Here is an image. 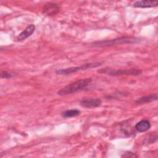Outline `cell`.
Instances as JSON below:
<instances>
[{
  "instance_id": "6da1fadb",
  "label": "cell",
  "mask_w": 158,
  "mask_h": 158,
  "mask_svg": "<svg viewBox=\"0 0 158 158\" xmlns=\"http://www.w3.org/2000/svg\"><path fill=\"white\" fill-rule=\"evenodd\" d=\"M140 40L138 38L133 36H122L117 38L107 40H101L93 42L89 44L91 47H107L111 46L115 44H131V43H137L139 42Z\"/></svg>"
},
{
  "instance_id": "8992f818",
  "label": "cell",
  "mask_w": 158,
  "mask_h": 158,
  "mask_svg": "<svg viewBox=\"0 0 158 158\" xmlns=\"http://www.w3.org/2000/svg\"><path fill=\"white\" fill-rule=\"evenodd\" d=\"M35 30V26L33 24H31L28 25L23 31H22L17 36V41H22L23 40H25L30 36H31Z\"/></svg>"
},
{
  "instance_id": "8fae6325",
  "label": "cell",
  "mask_w": 158,
  "mask_h": 158,
  "mask_svg": "<svg viewBox=\"0 0 158 158\" xmlns=\"http://www.w3.org/2000/svg\"><path fill=\"white\" fill-rule=\"evenodd\" d=\"M80 114V111L78 109L67 110L62 113V117L64 118L76 117Z\"/></svg>"
},
{
  "instance_id": "3957f363",
  "label": "cell",
  "mask_w": 158,
  "mask_h": 158,
  "mask_svg": "<svg viewBox=\"0 0 158 158\" xmlns=\"http://www.w3.org/2000/svg\"><path fill=\"white\" fill-rule=\"evenodd\" d=\"M100 73H104L110 76H120V75H139L142 71L139 69H130L124 70H115L113 69H102L98 71Z\"/></svg>"
},
{
  "instance_id": "7c38bea8",
  "label": "cell",
  "mask_w": 158,
  "mask_h": 158,
  "mask_svg": "<svg viewBox=\"0 0 158 158\" xmlns=\"http://www.w3.org/2000/svg\"><path fill=\"white\" fill-rule=\"evenodd\" d=\"M157 134H152V135L148 136L147 138L144 139V140L143 141V143L146 144H152L157 140Z\"/></svg>"
},
{
  "instance_id": "7a4b0ae2",
  "label": "cell",
  "mask_w": 158,
  "mask_h": 158,
  "mask_svg": "<svg viewBox=\"0 0 158 158\" xmlns=\"http://www.w3.org/2000/svg\"><path fill=\"white\" fill-rule=\"evenodd\" d=\"M91 78H86L78 80L68 85L57 91L59 95H65L72 94L86 88L91 82Z\"/></svg>"
},
{
  "instance_id": "52a82bcc",
  "label": "cell",
  "mask_w": 158,
  "mask_h": 158,
  "mask_svg": "<svg viewBox=\"0 0 158 158\" xmlns=\"http://www.w3.org/2000/svg\"><path fill=\"white\" fill-rule=\"evenodd\" d=\"M158 4L157 1H138L135 2L133 4L135 7H140V8H146V7H156Z\"/></svg>"
},
{
  "instance_id": "9c48e42d",
  "label": "cell",
  "mask_w": 158,
  "mask_h": 158,
  "mask_svg": "<svg viewBox=\"0 0 158 158\" xmlns=\"http://www.w3.org/2000/svg\"><path fill=\"white\" fill-rule=\"evenodd\" d=\"M157 99V94L156 93H154V94H151L149 95L139 98L135 101V102L137 104H143V103L150 102L156 101Z\"/></svg>"
},
{
  "instance_id": "5bb4252c",
  "label": "cell",
  "mask_w": 158,
  "mask_h": 158,
  "mask_svg": "<svg viewBox=\"0 0 158 158\" xmlns=\"http://www.w3.org/2000/svg\"><path fill=\"white\" fill-rule=\"evenodd\" d=\"M122 157H137V156L135 155L134 153L130 152V151H127L124 153V154Z\"/></svg>"
},
{
  "instance_id": "ba28073f",
  "label": "cell",
  "mask_w": 158,
  "mask_h": 158,
  "mask_svg": "<svg viewBox=\"0 0 158 158\" xmlns=\"http://www.w3.org/2000/svg\"><path fill=\"white\" fill-rule=\"evenodd\" d=\"M151 127V123L149 120H142L139 122H138L135 125V129L139 133L145 132L148 131Z\"/></svg>"
},
{
  "instance_id": "30bf717a",
  "label": "cell",
  "mask_w": 158,
  "mask_h": 158,
  "mask_svg": "<svg viewBox=\"0 0 158 158\" xmlns=\"http://www.w3.org/2000/svg\"><path fill=\"white\" fill-rule=\"evenodd\" d=\"M59 10V7L57 4L54 3H48L45 5L44 7V12L51 15L52 14H56V11Z\"/></svg>"
},
{
  "instance_id": "277c9868",
  "label": "cell",
  "mask_w": 158,
  "mask_h": 158,
  "mask_svg": "<svg viewBox=\"0 0 158 158\" xmlns=\"http://www.w3.org/2000/svg\"><path fill=\"white\" fill-rule=\"evenodd\" d=\"M101 62H92V63H88V64H85L83 65H81L80 66H77V67H69L67 69H60V70H57L56 71V73L57 75H69L72 73L77 72L78 71H81V70H87L88 69H91V68H94L97 67L98 66L101 65Z\"/></svg>"
},
{
  "instance_id": "5b68a950",
  "label": "cell",
  "mask_w": 158,
  "mask_h": 158,
  "mask_svg": "<svg viewBox=\"0 0 158 158\" xmlns=\"http://www.w3.org/2000/svg\"><path fill=\"white\" fill-rule=\"evenodd\" d=\"M102 101L99 98H88L80 101V105L86 108H94L101 106Z\"/></svg>"
},
{
  "instance_id": "4fadbf2b",
  "label": "cell",
  "mask_w": 158,
  "mask_h": 158,
  "mask_svg": "<svg viewBox=\"0 0 158 158\" xmlns=\"http://www.w3.org/2000/svg\"><path fill=\"white\" fill-rule=\"evenodd\" d=\"M0 75H1V78H12V77L15 76L16 73L12 72L1 71Z\"/></svg>"
}]
</instances>
